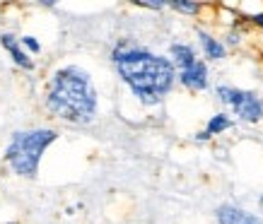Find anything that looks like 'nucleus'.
<instances>
[{
    "mask_svg": "<svg viewBox=\"0 0 263 224\" xmlns=\"http://www.w3.org/2000/svg\"><path fill=\"white\" fill-rule=\"evenodd\" d=\"M215 219L217 224H263L261 215L249 212L237 202H220L215 208Z\"/></svg>",
    "mask_w": 263,
    "mask_h": 224,
    "instance_id": "0eeeda50",
    "label": "nucleus"
},
{
    "mask_svg": "<svg viewBox=\"0 0 263 224\" xmlns=\"http://www.w3.org/2000/svg\"><path fill=\"white\" fill-rule=\"evenodd\" d=\"M249 24H254L256 29H261L263 32V10H258V12H254V15H247L244 17Z\"/></svg>",
    "mask_w": 263,
    "mask_h": 224,
    "instance_id": "4468645a",
    "label": "nucleus"
},
{
    "mask_svg": "<svg viewBox=\"0 0 263 224\" xmlns=\"http://www.w3.org/2000/svg\"><path fill=\"white\" fill-rule=\"evenodd\" d=\"M234 126H237V120L232 118L230 113H227V111H217V113H213V116L208 118L205 130L213 137H217V135H222V133H227V130H232Z\"/></svg>",
    "mask_w": 263,
    "mask_h": 224,
    "instance_id": "9d476101",
    "label": "nucleus"
},
{
    "mask_svg": "<svg viewBox=\"0 0 263 224\" xmlns=\"http://www.w3.org/2000/svg\"><path fill=\"white\" fill-rule=\"evenodd\" d=\"M111 68L123 87L136 96V101L145 109L160 106L176 82V68L169 56L152 51L136 39H119L109 53Z\"/></svg>",
    "mask_w": 263,
    "mask_h": 224,
    "instance_id": "f257e3e1",
    "label": "nucleus"
},
{
    "mask_svg": "<svg viewBox=\"0 0 263 224\" xmlns=\"http://www.w3.org/2000/svg\"><path fill=\"white\" fill-rule=\"evenodd\" d=\"M176 82L181 85L186 92H193V94H200L210 87V68H208V60L198 58L193 65H189L186 70L176 72Z\"/></svg>",
    "mask_w": 263,
    "mask_h": 224,
    "instance_id": "39448f33",
    "label": "nucleus"
},
{
    "mask_svg": "<svg viewBox=\"0 0 263 224\" xmlns=\"http://www.w3.org/2000/svg\"><path fill=\"white\" fill-rule=\"evenodd\" d=\"M196 41H198V48L203 53V60H210V63H222L227 58V46L220 36H215L213 32H208L205 27H196Z\"/></svg>",
    "mask_w": 263,
    "mask_h": 224,
    "instance_id": "423d86ee",
    "label": "nucleus"
},
{
    "mask_svg": "<svg viewBox=\"0 0 263 224\" xmlns=\"http://www.w3.org/2000/svg\"><path fill=\"white\" fill-rule=\"evenodd\" d=\"M193 140H196L198 145H205V142H210V140H213V135H210V133L203 128V130H198V133L193 135Z\"/></svg>",
    "mask_w": 263,
    "mask_h": 224,
    "instance_id": "2eb2a0df",
    "label": "nucleus"
},
{
    "mask_svg": "<svg viewBox=\"0 0 263 224\" xmlns=\"http://www.w3.org/2000/svg\"><path fill=\"white\" fill-rule=\"evenodd\" d=\"M46 109L72 126H89L99 116V89L92 75L80 65L58 68L46 89Z\"/></svg>",
    "mask_w": 263,
    "mask_h": 224,
    "instance_id": "f03ea898",
    "label": "nucleus"
},
{
    "mask_svg": "<svg viewBox=\"0 0 263 224\" xmlns=\"http://www.w3.org/2000/svg\"><path fill=\"white\" fill-rule=\"evenodd\" d=\"M258 212H261V215H263V195H261V198H258Z\"/></svg>",
    "mask_w": 263,
    "mask_h": 224,
    "instance_id": "dca6fc26",
    "label": "nucleus"
},
{
    "mask_svg": "<svg viewBox=\"0 0 263 224\" xmlns=\"http://www.w3.org/2000/svg\"><path fill=\"white\" fill-rule=\"evenodd\" d=\"M167 56H169V60L174 63L176 72L186 70L189 65H193L200 58L198 56V48L193 46V44H189V41H172V44H169Z\"/></svg>",
    "mask_w": 263,
    "mask_h": 224,
    "instance_id": "6e6552de",
    "label": "nucleus"
},
{
    "mask_svg": "<svg viewBox=\"0 0 263 224\" xmlns=\"http://www.w3.org/2000/svg\"><path fill=\"white\" fill-rule=\"evenodd\" d=\"M20 44H22L29 53H39V51H41V44L34 39V36H22V39H20Z\"/></svg>",
    "mask_w": 263,
    "mask_h": 224,
    "instance_id": "ddd939ff",
    "label": "nucleus"
},
{
    "mask_svg": "<svg viewBox=\"0 0 263 224\" xmlns=\"http://www.w3.org/2000/svg\"><path fill=\"white\" fill-rule=\"evenodd\" d=\"M0 46L8 51V56L12 58V63L20 65L22 70H34V60L29 58V53L24 51V46L20 44L17 36H12V34H0Z\"/></svg>",
    "mask_w": 263,
    "mask_h": 224,
    "instance_id": "1a4fd4ad",
    "label": "nucleus"
},
{
    "mask_svg": "<svg viewBox=\"0 0 263 224\" xmlns=\"http://www.w3.org/2000/svg\"><path fill=\"white\" fill-rule=\"evenodd\" d=\"M58 130L53 128H32V130H17L10 137L5 147V161L17 176L34 178L39 171L41 157L51 142H56Z\"/></svg>",
    "mask_w": 263,
    "mask_h": 224,
    "instance_id": "7ed1b4c3",
    "label": "nucleus"
},
{
    "mask_svg": "<svg viewBox=\"0 0 263 224\" xmlns=\"http://www.w3.org/2000/svg\"><path fill=\"white\" fill-rule=\"evenodd\" d=\"M8 224H12V222H8Z\"/></svg>",
    "mask_w": 263,
    "mask_h": 224,
    "instance_id": "f3484780",
    "label": "nucleus"
},
{
    "mask_svg": "<svg viewBox=\"0 0 263 224\" xmlns=\"http://www.w3.org/2000/svg\"><path fill=\"white\" fill-rule=\"evenodd\" d=\"M224 46L227 48H234V46H241L244 44V27H237V29H227L224 32Z\"/></svg>",
    "mask_w": 263,
    "mask_h": 224,
    "instance_id": "f8f14e48",
    "label": "nucleus"
},
{
    "mask_svg": "<svg viewBox=\"0 0 263 224\" xmlns=\"http://www.w3.org/2000/svg\"><path fill=\"white\" fill-rule=\"evenodd\" d=\"M217 101L227 109L234 120L247 123V126H258L263 123V94L256 89L234 87V85H217L215 87Z\"/></svg>",
    "mask_w": 263,
    "mask_h": 224,
    "instance_id": "20e7f679",
    "label": "nucleus"
},
{
    "mask_svg": "<svg viewBox=\"0 0 263 224\" xmlns=\"http://www.w3.org/2000/svg\"><path fill=\"white\" fill-rule=\"evenodd\" d=\"M169 10H174L179 15H189V17H196L203 12V5L200 3H186V0H176V3H167Z\"/></svg>",
    "mask_w": 263,
    "mask_h": 224,
    "instance_id": "9b49d317",
    "label": "nucleus"
}]
</instances>
